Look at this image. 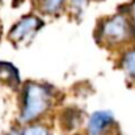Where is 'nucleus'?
I'll use <instances>...</instances> for the list:
<instances>
[{"mask_svg": "<svg viewBox=\"0 0 135 135\" xmlns=\"http://www.w3.org/2000/svg\"><path fill=\"white\" fill-rule=\"evenodd\" d=\"M113 122V114L106 110H100L92 114L88 122V131L90 135H102V133Z\"/></svg>", "mask_w": 135, "mask_h": 135, "instance_id": "20e7f679", "label": "nucleus"}, {"mask_svg": "<svg viewBox=\"0 0 135 135\" xmlns=\"http://www.w3.org/2000/svg\"><path fill=\"white\" fill-rule=\"evenodd\" d=\"M21 135H49V131L44 126H30L25 129Z\"/></svg>", "mask_w": 135, "mask_h": 135, "instance_id": "0eeeda50", "label": "nucleus"}, {"mask_svg": "<svg viewBox=\"0 0 135 135\" xmlns=\"http://www.w3.org/2000/svg\"><path fill=\"white\" fill-rule=\"evenodd\" d=\"M9 135H18V134H17L16 131H12V133H11V134H9Z\"/></svg>", "mask_w": 135, "mask_h": 135, "instance_id": "1a4fd4ad", "label": "nucleus"}, {"mask_svg": "<svg viewBox=\"0 0 135 135\" xmlns=\"http://www.w3.org/2000/svg\"><path fill=\"white\" fill-rule=\"evenodd\" d=\"M63 3H64V0H44L42 8L47 13H55L62 8Z\"/></svg>", "mask_w": 135, "mask_h": 135, "instance_id": "423d86ee", "label": "nucleus"}, {"mask_svg": "<svg viewBox=\"0 0 135 135\" xmlns=\"http://www.w3.org/2000/svg\"><path fill=\"white\" fill-rule=\"evenodd\" d=\"M122 66L125 68V71L135 79V49L126 52L123 60H122Z\"/></svg>", "mask_w": 135, "mask_h": 135, "instance_id": "39448f33", "label": "nucleus"}, {"mask_svg": "<svg viewBox=\"0 0 135 135\" xmlns=\"http://www.w3.org/2000/svg\"><path fill=\"white\" fill-rule=\"evenodd\" d=\"M101 34L108 41H113V42L123 41L129 36V25L126 18L122 16H115L110 18L104 24Z\"/></svg>", "mask_w": 135, "mask_h": 135, "instance_id": "f03ea898", "label": "nucleus"}, {"mask_svg": "<svg viewBox=\"0 0 135 135\" xmlns=\"http://www.w3.org/2000/svg\"><path fill=\"white\" fill-rule=\"evenodd\" d=\"M42 26V21L38 20L34 16L24 17L12 30H11V40L15 42H25L28 38H30Z\"/></svg>", "mask_w": 135, "mask_h": 135, "instance_id": "7ed1b4c3", "label": "nucleus"}, {"mask_svg": "<svg viewBox=\"0 0 135 135\" xmlns=\"http://www.w3.org/2000/svg\"><path fill=\"white\" fill-rule=\"evenodd\" d=\"M71 4L76 12H83V9L87 4V0H71Z\"/></svg>", "mask_w": 135, "mask_h": 135, "instance_id": "6e6552de", "label": "nucleus"}, {"mask_svg": "<svg viewBox=\"0 0 135 135\" xmlns=\"http://www.w3.org/2000/svg\"><path fill=\"white\" fill-rule=\"evenodd\" d=\"M50 92L40 84H28L24 92V108L21 113L22 122H30L44 114L50 106Z\"/></svg>", "mask_w": 135, "mask_h": 135, "instance_id": "f257e3e1", "label": "nucleus"}]
</instances>
